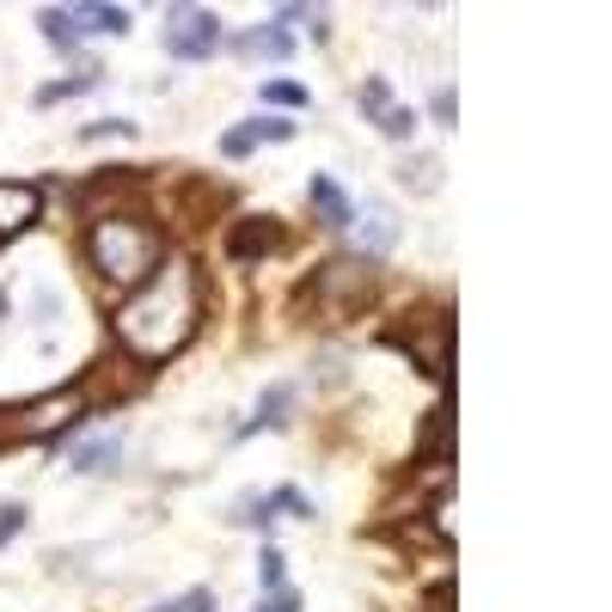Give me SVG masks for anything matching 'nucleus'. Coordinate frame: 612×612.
Here are the masks:
<instances>
[{
    "mask_svg": "<svg viewBox=\"0 0 612 612\" xmlns=\"http://www.w3.org/2000/svg\"><path fill=\"white\" fill-rule=\"evenodd\" d=\"M190 331H197V275L184 258H160L148 282H136L129 301L117 306L122 350L141 362H166L172 350H184Z\"/></svg>",
    "mask_w": 612,
    "mask_h": 612,
    "instance_id": "obj_1",
    "label": "nucleus"
},
{
    "mask_svg": "<svg viewBox=\"0 0 612 612\" xmlns=\"http://www.w3.org/2000/svg\"><path fill=\"white\" fill-rule=\"evenodd\" d=\"M86 251H92V270L105 275V282L136 289V282L153 275V263H160V233H153L148 221H136V214H105V221H92Z\"/></svg>",
    "mask_w": 612,
    "mask_h": 612,
    "instance_id": "obj_2",
    "label": "nucleus"
},
{
    "mask_svg": "<svg viewBox=\"0 0 612 612\" xmlns=\"http://www.w3.org/2000/svg\"><path fill=\"white\" fill-rule=\"evenodd\" d=\"M221 44H227L221 13H209V7H166V56L172 61H209Z\"/></svg>",
    "mask_w": 612,
    "mask_h": 612,
    "instance_id": "obj_3",
    "label": "nucleus"
},
{
    "mask_svg": "<svg viewBox=\"0 0 612 612\" xmlns=\"http://www.w3.org/2000/svg\"><path fill=\"white\" fill-rule=\"evenodd\" d=\"M294 129H301V122H289V117H245L221 136V160H245L258 141H294Z\"/></svg>",
    "mask_w": 612,
    "mask_h": 612,
    "instance_id": "obj_4",
    "label": "nucleus"
},
{
    "mask_svg": "<svg viewBox=\"0 0 612 612\" xmlns=\"http://www.w3.org/2000/svg\"><path fill=\"white\" fill-rule=\"evenodd\" d=\"M306 202H313V214H319V227H331V233L355 227V202L343 197V184H337L331 172H313V184H306Z\"/></svg>",
    "mask_w": 612,
    "mask_h": 612,
    "instance_id": "obj_5",
    "label": "nucleus"
},
{
    "mask_svg": "<svg viewBox=\"0 0 612 612\" xmlns=\"http://www.w3.org/2000/svg\"><path fill=\"white\" fill-rule=\"evenodd\" d=\"M227 49L233 56H270V61H289L294 56V37L275 19H263V25H251V31H239V37H227Z\"/></svg>",
    "mask_w": 612,
    "mask_h": 612,
    "instance_id": "obj_6",
    "label": "nucleus"
},
{
    "mask_svg": "<svg viewBox=\"0 0 612 612\" xmlns=\"http://www.w3.org/2000/svg\"><path fill=\"white\" fill-rule=\"evenodd\" d=\"M31 221H37V190L0 178V233H19V227H31Z\"/></svg>",
    "mask_w": 612,
    "mask_h": 612,
    "instance_id": "obj_7",
    "label": "nucleus"
},
{
    "mask_svg": "<svg viewBox=\"0 0 612 612\" xmlns=\"http://www.w3.org/2000/svg\"><path fill=\"white\" fill-rule=\"evenodd\" d=\"M68 13H74L80 37H92V31H98V37H129V7H86V0H80Z\"/></svg>",
    "mask_w": 612,
    "mask_h": 612,
    "instance_id": "obj_8",
    "label": "nucleus"
},
{
    "mask_svg": "<svg viewBox=\"0 0 612 612\" xmlns=\"http://www.w3.org/2000/svg\"><path fill=\"white\" fill-rule=\"evenodd\" d=\"M37 31H44V37H49V49H61V56H80V44H86L68 7H44V13H37Z\"/></svg>",
    "mask_w": 612,
    "mask_h": 612,
    "instance_id": "obj_9",
    "label": "nucleus"
},
{
    "mask_svg": "<svg viewBox=\"0 0 612 612\" xmlns=\"http://www.w3.org/2000/svg\"><path fill=\"white\" fill-rule=\"evenodd\" d=\"M275 239H282V233H275L270 221H263V214H245V227L227 239V258H239V263H245V258H258V251H270Z\"/></svg>",
    "mask_w": 612,
    "mask_h": 612,
    "instance_id": "obj_10",
    "label": "nucleus"
},
{
    "mask_svg": "<svg viewBox=\"0 0 612 612\" xmlns=\"http://www.w3.org/2000/svg\"><path fill=\"white\" fill-rule=\"evenodd\" d=\"M362 245H367V258H386L398 245V221L386 202H367V221H362Z\"/></svg>",
    "mask_w": 612,
    "mask_h": 612,
    "instance_id": "obj_11",
    "label": "nucleus"
},
{
    "mask_svg": "<svg viewBox=\"0 0 612 612\" xmlns=\"http://www.w3.org/2000/svg\"><path fill=\"white\" fill-rule=\"evenodd\" d=\"M289 404H294V386H289V380H275L270 392L258 398V411H251V423H245L239 435H258V428H275V423H289Z\"/></svg>",
    "mask_w": 612,
    "mask_h": 612,
    "instance_id": "obj_12",
    "label": "nucleus"
},
{
    "mask_svg": "<svg viewBox=\"0 0 612 612\" xmlns=\"http://www.w3.org/2000/svg\"><path fill=\"white\" fill-rule=\"evenodd\" d=\"M129 454L122 447V435H105V442H86V447H74V472H110L117 459Z\"/></svg>",
    "mask_w": 612,
    "mask_h": 612,
    "instance_id": "obj_13",
    "label": "nucleus"
},
{
    "mask_svg": "<svg viewBox=\"0 0 612 612\" xmlns=\"http://www.w3.org/2000/svg\"><path fill=\"white\" fill-rule=\"evenodd\" d=\"M105 86V68H80V74L56 80V86H37V105H56V98H80V92Z\"/></svg>",
    "mask_w": 612,
    "mask_h": 612,
    "instance_id": "obj_14",
    "label": "nucleus"
},
{
    "mask_svg": "<svg viewBox=\"0 0 612 612\" xmlns=\"http://www.w3.org/2000/svg\"><path fill=\"white\" fill-rule=\"evenodd\" d=\"M398 184H404V190H435V184H442V160H435V153H416V160H404V166H398Z\"/></svg>",
    "mask_w": 612,
    "mask_h": 612,
    "instance_id": "obj_15",
    "label": "nucleus"
},
{
    "mask_svg": "<svg viewBox=\"0 0 612 612\" xmlns=\"http://www.w3.org/2000/svg\"><path fill=\"white\" fill-rule=\"evenodd\" d=\"M416 122H423V117H416L411 105H398V98H392V105L374 117V129H380V136H392V141H411V136H416Z\"/></svg>",
    "mask_w": 612,
    "mask_h": 612,
    "instance_id": "obj_16",
    "label": "nucleus"
},
{
    "mask_svg": "<svg viewBox=\"0 0 612 612\" xmlns=\"http://www.w3.org/2000/svg\"><path fill=\"white\" fill-rule=\"evenodd\" d=\"M258 581H263V595H275V588H289V557L275 551V539L258 551Z\"/></svg>",
    "mask_w": 612,
    "mask_h": 612,
    "instance_id": "obj_17",
    "label": "nucleus"
},
{
    "mask_svg": "<svg viewBox=\"0 0 612 612\" xmlns=\"http://www.w3.org/2000/svg\"><path fill=\"white\" fill-rule=\"evenodd\" d=\"M148 612H214V588H184V595L160 600V607H148Z\"/></svg>",
    "mask_w": 612,
    "mask_h": 612,
    "instance_id": "obj_18",
    "label": "nucleus"
},
{
    "mask_svg": "<svg viewBox=\"0 0 612 612\" xmlns=\"http://www.w3.org/2000/svg\"><path fill=\"white\" fill-rule=\"evenodd\" d=\"M263 105H282V110H301L306 105V86H294V80H263Z\"/></svg>",
    "mask_w": 612,
    "mask_h": 612,
    "instance_id": "obj_19",
    "label": "nucleus"
},
{
    "mask_svg": "<svg viewBox=\"0 0 612 612\" xmlns=\"http://www.w3.org/2000/svg\"><path fill=\"white\" fill-rule=\"evenodd\" d=\"M386 105H392V86H386V80H380V74H374V80H367V86H362V110H367V122L380 117V110H386Z\"/></svg>",
    "mask_w": 612,
    "mask_h": 612,
    "instance_id": "obj_20",
    "label": "nucleus"
},
{
    "mask_svg": "<svg viewBox=\"0 0 612 612\" xmlns=\"http://www.w3.org/2000/svg\"><path fill=\"white\" fill-rule=\"evenodd\" d=\"M428 110H435V122L442 129H459V105H454V86H442L435 98H428Z\"/></svg>",
    "mask_w": 612,
    "mask_h": 612,
    "instance_id": "obj_21",
    "label": "nucleus"
},
{
    "mask_svg": "<svg viewBox=\"0 0 612 612\" xmlns=\"http://www.w3.org/2000/svg\"><path fill=\"white\" fill-rule=\"evenodd\" d=\"M110 136L129 141V136H136V122H122V117H98V122L86 129V141H110Z\"/></svg>",
    "mask_w": 612,
    "mask_h": 612,
    "instance_id": "obj_22",
    "label": "nucleus"
},
{
    "mask_svg": "<svg viewBox=\"0 0 612 612\" xmlns=\"http://www.w3.org/2000/svg\"><path fill=\"white\" fill-rule=\"evenodd\" d=\"M258 612H301V588H275V595H263Z\"/></svg>",
    "mask_w": 612,
    "mask_h": 612,
    "instance_id": "obj_23",
    "label": "nucleus"
},
{
    "mask_svg": "<svg viewBox=\"0 0 612 612\" xmlns=\"http://www.w3.org/2000/svg\"><path fill=\"white\" fill-rule=\"evenodd\" d=\"M19 527H25V508H19V503H7V508H0V545H7V539H13Z\"/></svg>",
    "mask_w": 612,
    "mask_h": 612,
    "instance_id": "obj_24",
    "label": "nucleus"
}]
</instances>
